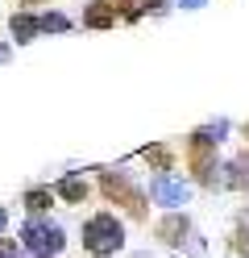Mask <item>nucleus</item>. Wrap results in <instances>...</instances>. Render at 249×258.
Here are the masks:
<instances>
[{
    "instance_id": "nucleus-1",
    "label": "nucleus",
    "mask_w": 249,
    "mask_h": 258,
    "mask_svg": "<svg viewBox=\"0 0 249 258\" xmlns=\"http://www.w3.org/2000/svg\"><path fill=\"white\" fill-rule=\"evenodd\" d=\"M83 246H88L96 258H108L125 246V229L112 213H96L88 225H83Z\"/></svg>"
},
{
    "instance_id": "nucleus-2",
    "label": "nucleus",
    "mask_w": 249,
    "mask_h": 258,
    "mask_svg": "<svg viewBox=\"0 0 249 258\" xmlns=\"http://www.w3.org/2000/svg\"><path fill=\"white\" fill-rule=\"evenodd\" d=\"M21 237H25V250L29 254H38V258H54L58 250H62V229L58 225H50V221H29L25 229H21Z\"/></svg>"
},
{
    "instance_id": "nucleus-3",
    "label": "nucleus",
    "mask_w": 249,
    "mask_h": 258,
    "mask_svg": "<svg viewBox=\"0 0 249 258\" xmlns=\"http://www.w3.org/2000/svg\"><path fill=\"white\" fill-rule=\"evenodd\" d=\"M100 187H104V196L108 200H116V204H125L133 217H145V196L141 191H133L121 175H112V171H104V179H100Z\"/></svg>"
},
{
    "instance_id": "nucleus-4",
    "label": "nucleus",
    "mask_w": 249,
    "mask_h": 258,
    "mask_svg": "<svg viewBox=\"0 0 249 258\" xmlns=\"http://www.w3.org/2000/svg\"><path fill=\"white\" fill-rule=\"evenodd\" d=\"M187 154H191V167H195V175H199V179H204V183H216V163H212V158H216V146H212V142H204V138H191V146H187Z\"/></svg>"
},
{
    "instance_id": "nucleus-5",
    "label": "nucleus",
    "mask_w": 249,
    "mask_h": 258,
    "mask_svg": "<svg viewBox=\"0 0 249 258\" xmlns=\"http://www.w3.org/2000/svg\"><path fill=\"white\" fill-rule=\"evenodd\" d=\"M149 196H154L158 204H183L187 200V183L175 179V175H158V179L149 183Z\"/></svg>"
},
{
    "instance_id": "nucleus-6",
    "label": "nucleus",
    "mask_w": 249,
    "mask_h": 258,
    "mask_svg": "<svg viewBox=\"0 0 249 258\" xmlns=\"http://www.w3.org/2000/svg\"><path fill=\"white\" fill-rule=\"evenodd\" d=\"M224 171H228V175H224V183H228L232 191H249V158H245V154H241V158H232Z\"/></svg>"
},
{
    "instance_id": "nucleus-7",
    "label": "nucleus",
    "mask_w": 249,
    "mask_h": 258,
    "mask_svg": "<svg viewBox=\"0 0 249 258\" xmlns=\"http://www.w3.org/2000/svg\"><path fill=\"white\" fill-rule=\"evenodd\" d=\"M187 229H191L187 217H179V213H175V217H166V221H158V237H162V241H171V246L187 237Z\"/></svg>"
},
{
    "instance_id": "nucleus-8",
    "label": "nucleus",
    "mask_w": 249,
    "mask_h": 258,
    "mask_svg": "<svg viewBox=\"0 0 249 258\" xmlns=\"http://www.w3.org/2000/svg\"><path fill=\"white\" fill-rule=\"evenodd\" d=\"M83 21H88L92 29H108V25L116 21V13H112V5H108V0H96V5L83 13Z\"/></svg>"
},
{
    "instance_id": "nucleus-9",
    "label": "nucleus",
    "mask_w": 249,
    "mask_h": 258,
    "mask_svg": "<svg viewBox=\"0 0 249 258\" xmlns=\"http://www.w3.org/2000/svg\"><path fill=\"white\" fill-rule=\"evenodd\" d=\"M58 196L71 200V204H83V200H88V183H83L79 175H66V179L58 183Z\"/></svg>"
},
{
    "instance_id": "nucleus-10",
    "label": "nucleus",
    "mask_w": 249,
    "mask_h": 258,
    "mask_svg": "<svg viewBox=\"0 0 249 258\" xmlns=\"http://www.w3.org/2000/svg\"><path fill=\"white\" fill-rule=\"evenodd\" d=\"M112 5V13H121V17H129V21H137L145 9H154L158 0H108Z\"/></svg>"
},
{
    "instance_id": "nucleus-11",
    "label": "nucleus",
    "mask_w": 249,
    "mask_h": 258,
    "mask_svg": "<svg viewBox=\"0 0 249 258\" xmlns=\"http://www.w3.org/2000/svg\"><path fill=\"white\" fill-rule=\"evenodd\" d=\"M33 34H38V17L17 13V17H13V38H17V42H33Z\"/></svg>"
},
{
    "instance_id": "nucleus-12",
    "label": "nucleus",
    "mask_w": 249,
    "mask_h": 258,
    "mask_svg": "<svg viewBox=\"0 0 249 258\" xmlns=\"http://www.w3.org/2000/svg\"><path fill=\"white\" fill-rule=\"evenodd\" d=\"M141 158H145L149 167H158V171H171V163H175V154L166 150V146H149V150H145Z\"/></svg>"
},
{
    "instance_id": "nucleus-13",
    "label": "nucleus",
    "mask_w": 249,
    "mask_h": 258,
    "mask_svg": "<svg viewBox=\"0 0 249 258\" xmlns=\"http://www.w3.org/2000/svg\"><path fill=\"white\" fill-rule=\"evenodd\" d=\"M38 29H42V34H62L66 17H62V13H46V17H38Z\"/></svg>"
},
{
    "instance_id": "nucleus-14",
    "label": "nucleus",
    "mask_w": 249,
    "mask_h": 258,
    "mask_svg": "<svg viewBox=\"0 0 249 258\" xmlns=\"http://www.w3.org/2000/svg\"><path fill=\"white\" fill-rule=\"evenodd\" d=\"M25 208H29V213H42V208H50V191H42V187H33L29 196H25Z\"/></svg>"
},
{
    "instance_id": "nucleus-15",
    "label": "nucleus",
    "mask_w": 249,
    "mask_h": 258,
    "mask_svg": "<svg viewBox=\"0 0 249 258\" xmlns=\"http://www.w3.org/2000/svg\"><path fill=\"white\" fill-rule=\"evenodd\" d=\"M232 250H241V254H249V225H241V229L232 233Z\"/></svg>"
},
{
    "instance_id": "nucleus-16",
    "label": "nucleus",
    "mask_w": 249,
    "mask_h": 258,
    "mask_svg": "<svg viewBox=\"0 0 249 258\" xmlns=\"http://www.w3.org/2000/svg\"><path fill=\"white\" fill-rule=\"evenodd\" d=\"M0 258H21V250H17V241L0 237Z\"/></svg>"
},
{
    "instance_id": "nucleus-17",
    "label": "nucleus",
    "mask_w": 249,
    "mask_h": 258,
    "mask_svg": "<svg viewBox=\"0 0 249 258\" xmlns=\"http://www.w3.org/2000/svg\"><path fill=\"white\" fill-rule=\"evenodd\" d=\"M179 5H183V9H199V5H204V0H179Z\"/></svg>"
},
{
    "instance_id": "nucleus-18",
    "label": "nucleus",
    "mask_w": 249,
    "mask_h": 258,
    "mask_svg": "<svg viewBox=\"0 0 249 258\" xmlns=\"http://www.w3.org/2000/svg\"><path fill=\"white\" fill-rule=\"evenodd\" d=\"M5 221H9V217H5V208H0V233H5Z\"/></svg>"
},
{
    "instance_id": "nucleus-19",
    "label": "nucleus",
    "mask_w": 249,
    "mask_h": 258,
    "mask_svg": "<svg viewBox=\"0 0 249 258\" xmlns=\"http://www.w3.org/2000/svg\"><path fill=\"white\" fill-rule=\"evenodd\" d=\"M21 5H46V0H21Z\"/></svg>"
},
{
    "instance_id": "nucleus-20",
    "label": "nucleus",
    "mask_w": 249,
    "mask_h": 258,
    "mask_svg": "<svg viewBox=\"0 0 249 258\" xmlns=\"http://www.w3.org/2000/svg\"><path fill=\"white\" fill-rule=\"evenodd\" d=\"M5 58H9V50H5V46H0V62H5Z\"/></svg>"
},
{
    "instance_id": "nucleus-21",
    "label": "nucleus",
    "mask_w": 249,
    "mask_h": 258,
    "mask_svg": "<svg viewBox=\"0 0 249 258\" xmlns=\"http://www.w3.org/2000/svg\"><path fill=\"white\" fill-rule=\"evenodd\" d=\"M245 138H249V125H245Z\"/></svg>"
},
{
    "instance_id": "nucleus-22",
    "label": "nucleus",
    "mask_w": 249,
    "mask_h": 258,
    "mask_svg": "<svg viewBox=\"0 0 249 258\" xmlns=\"http://www.w3.org/2000/svg\"><path fill=\"white\" fill-rule=\"evenodd\" d=\"M137 258H149V254H137Z\"/></svg>"
}]
</instances>
